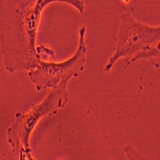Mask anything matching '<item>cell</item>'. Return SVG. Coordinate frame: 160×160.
Returning <instances> with one entry per match:
<instances>
[{"label":"cell","instance_id":"obj_3","mask_svg":"<svg viewBox=\"0 0 160 160\" xmlns=\"http://www.w3.org/2000/svg\"><path fill=\"white\" fill-rule=\"evenodd\" d=\"M160 42V26H151L138 20L132 12L124 9L120 14V25L115 38L114 51L104 71L109 73L115 63L121 59L125 62L144 49Z\"/></svg>","mask_w":160,"mask_h":160},{"label":"cell","instance_id":"obj_6","mask_svg":"<svg viewBox=\"0 0 160 160\" xmlns=\"http://www.w3.org/2000/svg\"><path fill=\"white\" fill-rule=\"evenodd\" d=\"M124 152L128 160H151L149 157L144 155L139 150L134 148L132 145L128 144L124 148Z\"/></svg>","mask_w":160,"mask_h":160},{"label":"cell","instance_id":"obj_2","mask_svg":"<svg viewBox=\"0 0 160 160\" xmlns=\"http://www.w3.org/2000/svg\"><path fill=\"white\" fill-rule=\"evenodd\" d=\"M68 83L69 82H62L58 87L51 89L40 103L34 105L27 111L16 112L14 121L8 128L6 136L18 160H37L31 148V136L42 119L57 114L67 105Z\"/></svg>","mask_w":160,"mask_h":160},{"label":"cell","instance_id":"obj_5","mask_svg":"<svg viewBox=\"0 0 160 160\" xmlns=\"http://www.w3.org/2000/svg\"><path fill=\"white\" fill-rule=\"evenodd\" d=\"M159 46H160V42L156 43L153 46H151L147 49H144L141 52L137 53L132 58H130L128 62H125L126 67H128L135 62H138L141 60H146V61H151V62H153V60H157L159 62V55H160Z\"/></svg>","mask_w":160,"mask_h":160},{"label":"cell","instance_id":"obj_4","mask_svg":"<svg viewBox=\"0 0 160 160\" xmlns=\"http://www.w3.org/2000/svg\"><path fill=\"white\" fill-rule=\"evenodd\" d=\"M86 26L79 28V43L75 54L63 62H40L28 72V77L37 91L54 89L62 82H70L84 71L87 46L85 42Z\"/></svg>","mask_w":160,"mask_h":160},{"label":"cell","instance_id":"obj_1","mask_svg":"<svg viewBox=\"0 0 160 160\" xmlns=\"http://www.w3.org/2000/svg\"><path fill=\"white\" fill-rule=\"evenodd\" d=\"M55 3L71 5L80 13L85 11L80 0H0V52L7 72H29L41 62L38 29L43 12Z\"/></svg>","mask_w":160,"mask_h":160}]
</instances>
